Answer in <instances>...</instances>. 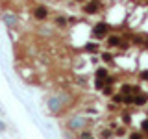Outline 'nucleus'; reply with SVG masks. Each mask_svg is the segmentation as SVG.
<instances>
[{"mask_svg": "<svg viewBox=\"0 0 148 139\" xmlns=\"http://www.w3.org/2000/svg\"><path fill=\"white\" fill-rule=\"evenodd\" d=\"M89 124V120H87L85 117H74V119H69V122H67V128L71 130V132H82L83 128Z\"/></svg>", "mask_w": 148, "mask_h": 139, "instance_id": "obj_1", "label": "nucleus"}, {"mask_svg": "<svg viewBox=\"0 0 148 139\" xmlns=\"http://www.w3.org/2000/svg\"><path fill=\"white\" fill-rule=\"evenodd\" d=\"M111 32V26L108 22H98V24L92 26V35L96 37V39H104V37H108Z\"/></svg>", "mask_w": 148, "mask_h": 139, "instance_id": "obj_2", "label": "nucleus"}, {"mask_svg": "<svg viewBox=\"0 0 148 139\" xmlns=\"http://www.w3.org/2000/svg\"><path fill=\"white\" fill-rule=\"evenodd\" d=\"M32 15H34V19H35V21L43 22V21H46V19H48L50 11H48V8H46V6H43V4H39V6H35V8H34Z\"/></svg>", "mask_w": 148, "mask_h": 139, "instance_id": "obj_3", "label": "nucleus"}, {"mask_svg": "<svg viewBox=\"0 0 148 139\" xmlns=\"http://www.w3.org/2000/svg\"><path fill=\"white\" fill-rule=\"evenodd\" d=\"M2 21L6 22V26L15 28V26H17V22H18V17H17L13 11H4V13H2Z\"/></svg>", "mask_w": 148, "mask_h": 139, "instance_id": "obj_4", "label": "nucleus"}, {"mask_svg": "<svg viewBox=\"0 0 148 139\" xmlns=\"http://www.w3.org/2000/svg\"><path fill=\"white\" fill-rule=\"evenodd\" d=\"M146 102H148V95L143 93V91H139V93H135V95L132 96V106H139V108H141V106H145Z\"/></svg>", "mask_w": 148, "mask_h": 139, "instance_id": "obj_5", "label": "nucleus"}, {"mask_svg": "<svg viewBox=\"0 0 148 139\" xmlns=\"http://www.w3.org/2000/svg\"><path fill=\"white\" fill-rule=\"evenodd\" d=\"M83 11L92 15V13L98 11V0H87L85 4H83Z\"/></svg>", "mask_w": 148, "mask_h": 139, "instance_id": "obj_6", "label": "nucleus"}, {"mask_svg": "<svg viewBox=\"0 0 148 139\" xmlns=\"http://www.w3.org/2000/svg\"><path fill=\"white\" fill-rule=\"evenodd\" d=\"M108 76H109V72H108V69H104V67H100V69L95 71V80H104L106 82Z\"/></svg>", "mask_w": 148, "mask_h": 139, "instance_id": "obj_7", "label": "nucleus"}, {"mask_svg": "<svg viewBox=\"0 0 148 139\" xmlns=\"http://www.w3.org/2000/svg\"><path fill=\"white\" fill-rule=\"evenodd\" d=\"M78 139H96V137H95V133H92L91 130H85V128H83L82 132H78Z\"/></svg>", "mask_w": 148, "mask_h": 139, "instance_id": "obj_8", "label": "nucleus"}, {"mask_svg": "<svg viewBox=\"0 0 148 139\" xmlns=\"http://www.w3.org/2000/svg\"><path fill=\"white\" fill-rule=\"evenodd\" d=\"M83 50L89 52V54H95V52H98V45L96 43H87L85 46H83Z\"/></svg>", "mask_w": 148, "mask_h": 139, "instance_id": "obj_9", "label": "nucleus"}, {"mask_svg": "<svg viewBox=\"0 0 148 139\" xmlns=\"http://www.w3.org/2000/svg\"><path fill=\"white\" fill-rule=\"evenodd\" d=\"M113 137V132L111 130H102L100 132V139H111Z\"/></svg>", "mask_w": 148, "mask_h": 139, "instance_id": "obj_10", "label": "nucleus"}, {"mask_svg": "<svg viewBox=\"0 0 148 139\" xmlns=\"http://www.w3.org/2000/svg\"><path fill=\"white\" fill-rule=\"evenodd\" d=\"M102 93H104V95L106 96H113V87H111V85H104V89H102Z\"/></svg>", "mask_w": 148, "mask_h": 139, "instance_id": "obj_11", "label": "nucleus"}, {"mask_svg": "<svg viewBox=\"0 0 148 139\" xmlns=\"http://www.w3.org/2000/svg\"><path fill=\"white\" fill-rule=\"evenodd\" d=\"M130 139H145V133H141V132H132V133H130Z\"/></svg>", "mask_w": 148, "mask_h": 139, "instance_id": "obj_12", "label": "nucleus"}, {"mask_svg": "<svg viewBox=\"0 0 148 139\" xmlns=\"http://www.w3.org/2000/svg\"><path fill=\"white\" fill-rule=\"evenodd\" d=\"M102 59H104V61H113V56H111V52H104V54H102Z\"/></svg>", "mask_w": 148, "mask_h": 139, "instance_id": "obj_13", "label": "nucleus"}, {"mask_svg": "<svg viewBox=\"0 0 148 139\" xmlns=\"http://www.w3.org/2000/svg\"><path fill=\"white\" fill-rule=\"evenodd\" d=\"M122 122L130 124V122H132V115H130V113H122Z\"/></svg>", "mask_w": 148, "mask_h": 139, "instance_id": "obj_14", "label": "nucleus"}, {"mask_svg": "<svg viewBox=\"0 0 148 139\" xmlns=\"http://www.w3.org/2000/svg\"><path fill=\"white\" fill-rule=\"evenodd\" d=\"M141 130H143L145 133H148V119H145V120L141 122Z\"/></svg>", "mask_w": 148, "mask_h": 139, "instance_id": "obj_15", "label": "nucleus"}, {"mask_svg": "<svg viewBox=\"0 0 148 139\" xmlns=\"http://www.w3.org/2000/svg\"><path fill=\"white\" fill-rule=\"evenodd\" d=\"M141 80H146L148 82V71H143L141 72Z\"/></svg>", "mask_w": 148, "mask_h": 139, "instance_id": "obj_16", "label": "nucleus"}, {"mask_svg": "<svg viewBox=\"0 0 148 139\" xmlns=\"http://www.w3.org/2000/svg\"><path fill=\"white\" fill-rule=\"evenodd\" d=\"M4 130H6V124H4V122H0V132H4Z\"/></svg>", "mask_w": 148, "mask_h": 139, "instance_id": "obj_17", "label": "nucleus"}]
</instances>
